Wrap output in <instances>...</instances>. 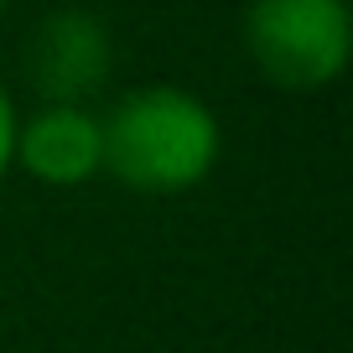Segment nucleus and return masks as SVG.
Returning <instances> with one entry per match:
<instances>
[{"instance_id":"nucleus-1","label":"nucleus","mask_w":353,"mask_h":353,"mask_svg":"<svg viewBox=\"0 0 353 353\" xmlns=\"http://www.w3.org/2000/svg\"><path fill=\"white\" fill-rule=\"evenodd\" d=\"M104 120V172L145 198H176L213 176L223 125L182 83H145L114 99Z\"/></svg>"},{"instance_id":"nucleus-5","label":"nucleus","mask_w":353,"mask_h":353,"mask_svg":"<svg viewBox=\"0 0 353 353\" xmlns=\"http://www.w3.org/2000/svg\"><path fill=\"white\" fill-rule=\"evenodd\" d=\"M16 125H21V110H16L11 88L0 83V182L11 176V161H16Z\"/></svg>"},{"instance_id":"nucleus-4","label":"nucleus","mask_w":353,"mask_h":353,"mask_svg":"<svg viewBox=\"0 0 353 353\" xmlns=\"http://www.w3.org/2000/svg\"><path fill=\"white\" fill-rule=\"evenodd\" d=\"M42 188H88L104 176V120L88 104H37L16 125V161Z\"/></svg>"},{"instance_id":"nucleus-6","label":"nucleus","mask_w":353,"mask_h":353,"mask_svg":"<svg viewBox=\"0 0 353 353\" xmlns=\"http://www.w3.org/2000/svg\"><path fill=\"white\" fill-rule=\"evenodd\" d=\"M6 6H11V0H0V16H6Z\"/></svg>"},{"instance_id":"nucleus-3","label":"nucleus","mask_w":353,"mask_h":353,"mask_svg":"<svg viewBox=\"0 0 353 353\" xmlns=\"http://www.w3.org/2000/svg\"><path fill=\"white\" fill-rule=\"evenodd\" d=\"M26 73L42 104H88L114 73V37L104 16L83 6H57L32 32Z\"/></svg>"},{"instance_id":"nucleus-2","label":"nucleus","mask_w":353,"mask_h":353,"mask_svg":"<svg viewBox=\"0 0 353 353\" xmlns=\"http://www.w3.org/2000/svg\"><path fill=\"white\" fill-rule=\"evenodd\" d=\"M244 47L265 83L312 94L343 78L353 52L348 0H250Z\"/></svg>"}]
</instances>
